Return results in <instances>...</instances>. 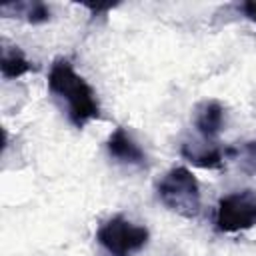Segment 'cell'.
<instances>
[{
    "label": "cell",
    "mask_w": 256,
    "mask_h": 256,
    "mask_svg": "<svg viewBox=\"0 0 256 256\" xmlns=\"http://www.w3.org/2000/svg\"><path fill=\"white\" fill-rule=\"evenodd\" d=\"M240 10L244 12V16H246L248 20L256 22V2H244V4L240 6Z\"/></svg>",
    "instance_id": "11"
},
{
    "label": "cell",
    "mask_w": 256,
    "mask_h": 256,
    "mask_svg": "<svg viewBox=\"0 0 256 256\" xmlns=\"http://www.w3.org/2000/svg\"><path fill=\"white\" fill-rule=\"evenodd\" d=\"M156 198L164 208L182 218L190 220L200 214V184L186 166L170 168L156 182Z\"/></svg>",
    "instance_id": "2"
},
{
    "label": "cell",
    "mask_w": 256,
    "mask_h": 256,
    "mask_svg": "<svg viewBox=\"0 0 256 256\" xmlns=\"http://www.w3.org/2000/svg\"><path fill=\"white\" fill-rule=\"evenodd\" d=\"M50 94L64 102L66 116L74 128H84L88 122L100 118V102L94 88L74 70L68 58H56L48 72Z\"/></svg>",
    "instance_id": "1"
},
{
    "label": "cell",
    "mask_w": 256,
    "mask_h": 256,
    "mask_svg": "<svg viewBox=\"0 0 256 256\" xmlns=\"http://www.w3.org/2000/svg\"><path fill=\"white\" fill-rule=\"evenodd\" d=\"M226 156H232L242 164L244 170L256 172V142H244L236 148H226Z\"/></svg>",
    "instance_id": "10"
},
{
    "label": "cell",
    "mask_w": 256,
    "mask_h": 256,
    "mask_svg": "<svg viewBox=\"0 0 256 256\" xmlns=\"http://www.w3.org/2000/svg\"><path fill=\"white\" fill-rule=\"evenodd\" d=\"M214 224L224 234H236L256 226V192L246 188L222 196L216 206Z\"/></svg>",
    "instance_id": "4"
},
{
    "label": "cell",
    "mask_w": 256,
    "mask_h": 256,
    "mask_svg": "<svg viewBox=\"0 0 256 256\" xmlns=\"http://www.w3.org/2000/svg\"><path fill=\"white\" fill-rule=\"evenodd\" d=\"M96 240L112 256H134L148 244L150 232L146 226L134 224L118 214L100 224L96 230Z\"/></svg>",
    "instance_id": "3"
},
{
    "label": "cell",
    "mask_w": 256,
    "mask_h": 256,
    "mask_svg": "<svg viewBox=\"0 0 256 256\" xmlns=\"http://www.w3.org/2000/svg\"><path fill=\"white\" fill-rule=\"evenodd\" d=\"M0 70L6 80H12V78H20V76L36 70V66L24 56V52L18 46H4L2 58H0Z\"/></svg>",
    "instance_id": "8"
},
{
    "label": "cell",
    "mask_w": 256,
    "mask_h": 256,
    "mask_svg": "<svg viewBox=\"0 0 256 256\" xmlns=\"http://www.w3.org/2000/svg\"><path fill=\"white\" fill-rule=\"evenodd\" d=\"M10 10H14V16H20L30 24H44L52 18V12L44 2H16L0 8V12H10Z\"/></svg>",
    "instance_id": "9"
},
{
    "label": "cell",
    "mask_w": 256,
    "mask_h": 256,
    "mask_svg": "<svg viewBox=\"0 0 256 256\" xmlns=\"http://www.w3.org/2000/svg\"><path fill=\"white\" fill-rule=\"evenodd\" d=\"M180 154L184 160H188L190 164L198 166V168H208V170H218L224 166V156L226 150H222L218 144L204 140L196 142V140H186L180 144Z\"/></svg>",
    "instance_id": "6"
},
{
    "label": "cell",
    "mask_w": 256,
    "mask_h": 256,
    "mask_svg": "<svg viewBox=\"0 0 256 256\" xmlns=\"http://www.w3.org/2000/svg\"><path fill=\"white\" fill-rule=\"evenodd\" d=\"M226 122V110L218 100H202L194 108V128L204 140H214Z\"/></svg>",
    "instance_id": "7"
},
{
    "label": "cell",
    "mask_w": 256,
    "mask_h": 256,
    "mask_svg": "<svg viewBox=\"0 0 256 256\" xmlns=\"http://www.w3.org/2000/svg\"><path fill=\"white\" fill-rule=\"evenodd\" d=\"M106 150H108L110 158H114L116 162H120L124 166L148 168V156H146V152L142 150V146L132 138V134L124 126H118L108 136Z\"/></svg>",
    "instance_id": "5"
}]
</instances>
